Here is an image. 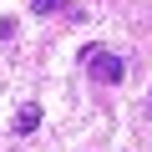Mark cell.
Here are the masks:
<instances>
[{
	"mask_svg": "<svg viewBox=\"0 0 152 152\" xmlns=\"http://www.w3.org/2000/svg\"><path fill=\"white\" fill-rule=\"evenodd\" d=\"M36 127H41V107H36V102H26V107L15 112V132H20V137H31Z\"/></svg>",
	"mask_w": 152,
	"mask_h": 152,
	"instance_id": "2",
	"label": "cell"
},
{
	"mask_svg": "<svg viewBox=\"0 0 152 152\" xmlns=\"http://www.w3.org/2000/svg\"><path fill=\"white\" fill-rule=\"evenodd\" d=\"M10 36H15V20L5 15V20H0V41H10Z\"/></svg>",
	"mask_w": 152,
	"mask_h": 152,
	"instance_id": "4",
	"label": "cell"
},
{
	"mask_svg": "<svg viewBox=\"0 0 152 152\" xmlns=\"http://www.w3.org/2000/svg\"><path fill=\"white\" fill-rule=\"evenodd\" d=\"M81 56H86V71H91V81H102V86H117L122 76H127V61H122L117 51H107V46H86Z\"/></svg>",
	"mask_w": 152,
	"mask_h": 152,
	"instance_id": "1",
	"label": "cell"
},
{
	"mask_svg": "<svg viewBox=\"0 0 152 152\" xmlns=\"http://www.w3.org/2000/svg\"><path fill=\"white\" fill-rule=\"evenodd\" d=\"M147 117H152V96H147Z\"/></svg>",
	"mask_w": 152,
	"mask_h": 152,
	"instance_id": "5",
	"label": "cell"
},
{
	"mask_svg": "<svg viewBox=\"0 0 152 152\" xmlns=\"http://www.w3.org/2000/svg\"><path fill=\"white\" fill-rule=\"evenodd\" d=\"M31 10L36 15H51V10H61V0H31Z\"/></svg>",
	"mask_w": 152,
	"mask_h": 152,
	"instance_id": "3",
	"label": "cell"
}]
</instances>
